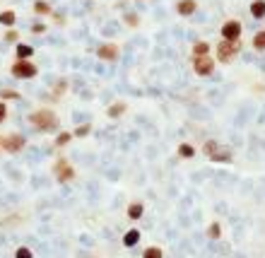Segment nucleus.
I'll return each mask as SVG.
<instances>
[{
    "mask_svg": "<svg viewBox=\"0 0 265 258\" xmlns=\"http://www.w3.org/2000/svg\"><path fill=\"white\" fill-rule=\"evenodd\" d=\"M27 121L31 123V128H36L41 133H51V130L58 128V116L53 114L51 109H36V111L29 114Z\"/></svg>",
    "mask_w": 265,
    "mask_h": 258,
    "instance_id": "1",
    "label": "nucleus"
},
{
    "mask_svg": "<svg viewBox=\"0 0 265 258\" xmlns=\"http://www.w3.org/2000/svg\"><path fill=\"white\" fill-rule=\"evenodd\" d=\"M10 73H12V77H17V80H31V77L39 75V68L31 63L29 58H17V60L12 63Z\"/></svg>",
    "mask_w": 265,
    "mask_h": 258,
    "instance_id": "2",
    "label": "nucleus"
},
{
    "mask_svg": "<svg viewBox=\"0 0 265 258\" xmlns=\"http://www.w3.org/2000/svg\"><path fill=\"white\" fill-rule=\"evenodd\" d=\"M239 51H241V44H239V41H227V39H222V41L217 44V49H215L219 63H232V60L239 56Z\"/></svg>",
    "mask_w": 265,
    "mask_h": 258,
    "instance_id": "3",
    "label": "nucleus"
},
{
    "mask_svg": "<svg viewBox=\"0 0 265 258\" xmlns=\"http://www.w3.org/2000/svg\"><path fill=\"white\" fill-rule=\"evenodd\" d=\"M193 70H195V75H200V77H207V75H212L215 73V58L210 56H193Z\"/></svg>",
    "mask_w": 265,
    "mask_h": 258,
    "instance_id": "4",
    "label": "nucleus"
},
{
    "mask_svg": "<svg viewBox=\"0 0 265 258\" xmlns=\"http://www.w3.org/2000/svg\"><path fill=\"white\" fill-rule=\"evenodd\" d=\"M241 31H243V25L239 20H227L222 25V29H219L222 39H227V41H239L241 39Z\"/></svg>",
    "mask_w": 265,
    "mask_h": 258,
    "instance_id": "5",
    "label": "nucleus"
},
{
    "mask_svg": "<svg viewBox=\"0 0 265 258\" xmlns=\"http://www.w3.org/2000/svg\"><path fill=\"white\" fill-rule=\"evenodd\" d=\"M24 145H27V140H24L20 133H12V135H7V138H0V147H2L5 152H10V155L20 152Z\"/></svg>",
    "mask_w": 265,
    "mask_h": 258,
    "instance_id": "6",
    "label": "nucleus"
},
{
    "mask_svg": "<svg viewBox=\"0 0 265 258\" xmlns=\"http://www.w3.org/2000/svg\"><path fill=\"white\" fill-rule=\"evenodd\" d=\"M53 174H56V179H58L60 183H68V181L75 179V169L70 167L68 159H58V162L53 164Z\"/></svg>",
    "mask_w": 265,
    "mask_h": 258,
    "instance_id": "7",
    "label": "nucleus"
},
{
    "mask_svg": "<svg viewBox=\"0 0 265 258\" xmlns=\"http://www.w3.org/2000/svg\"><path fill=\"white\" fill-rule=\"evenodd\" d=\"M96 56H99V60L116 63L118 56H120V49H118V44H101V46L96 49Z\"/></svg>",
    "mask_w": 265,
    "mask_h": 258,
    "instance_id": "8",
    "label": "nucleus"
},
{
    "mask_svg": "<svg viewBox=\"0 0 265 258\" xmlns=\"http://www.w3.org/2000/svg\"><path fill=\"white\" fill-rule=\"evenodd\" d=\"M195 10H198L195 0H178L176 2V12L181 17H191V15H195Z\"/></svg>",
    "mask_w": 265,
    "mask_h": 258,
    "instance_id": "9",
    "label": "nucleus"
},
{
    "mask_svg": "<svg viewBox=\"0 0 265 258\" xmlns=\"http://www.w3.org/2000/svg\"><path fill=\"white\" fill-rule=\"evenodd\" d=\"M210 159H212V162H232V159H234V152H232L229 147H222V145H219Z\"/></svg>",
    "mask_w": 265,
    "mask_h": 258,
    "instance_id": "10",
    "label": "nucleus"
},
{
    "mask_svg": "<svg viewBox=\"0 0 265 258\" xmlns=\"http://www.w3.org/2000/svg\"><path fill=\"white\" fill-rule=\"evenodd\" d=\"M138 241H140V232H138V227H133V230H128L125 234H123V246H125V249L138 246Z\"/></svg>",
    "mask_w": 265,
    "mask_h": 258,
    "instance_id": "11",
    "label": "nucleus"
},
{
    "mask_svg": "<svg viewBox=\"0 0 265 258\" xmlns=\"http://www.w3.org/2000/svg\"><path fill=\"white\" fill-rule=\"evenodd\" d=\"M15 22H17V12H15V10H2V12H0V25H2V27H15Z\"/></svg>",
    "mask_w": 265,
    "mask_h": 258,
    "instance_id": "12",
    "label": "nucleus"
},
{
    "mask_svg": "<svg viewBox=\"0 0 265 258\" xmlns=\"http://www.w3.org/2000/svg\"><path fill=\"white\" fill-rule=\"evenodd\" d=\"M248 10H251V17H253V20H263L265 17V0H253Z\"/></svg>",
    "mask_w": 265,
    "mask_h": 258,
    "instance_id": "13",
    "label": "nucleus"
},
{
    "mask_svg": "<svg viewBox=\"0 0 265 258\" xmlns=\"http://www.w3.org/2000/svg\"><path fill=\"white\" fill-rule=\"evenodd\" d=\"M125 109H128L125 102H116V104H111V106L106 109V116H109V118H120V116L125 114Z\"/></svg>",
    "mask_w": 265,
    "mask_h": 258,
    "instance_id": "14",
    "label": "nucleus"
},
{
    "mask_svg": "<svg viewBox=\"0 0 265 258\" xmlns=\"http://www.w3.org/2000/svg\"><path fill=\"white\" fill-rule=\"evenodd\" d=\"M176 152H178L181 159H193V157H195V147H193L191 143H181Z\"/></svg>",
    "mask_w": 265,
    "mask_h": 258,
    "instance_id": "15",
    "label": "nucleus"
},
{
    "mask_svg": "<svg viewBox=\"0 0 265 258\" xmlns=\"http://www.w3.org/2000/svg\"><path fill=\"white\" fill-rule=\"evenodd\" d=\"M34 12L41 15V17H46V15H53V7H51L46 0H36V2H34Z\"/></svg>",
    "mask_w": 265,
    "mask_h": 258,
    "instance_id": "16",
    "label": "nucleus"
},
{
    "mask_svg": "<svg viewBox=\"0 0 265 258\" xmlns=\"http://www.w3.org/2000/svg\"><path fill=\"white\" fill-rule=\"evenodd\" d=\"M143 212H145V205H143V203H130V205H128V217H130V220H140Z\"/></svg>",
    "mask_w": 265,
    "mask_h": 258,
    "instance_id": "17",
    "label": "nucleus"
},
{
    "mask_svg": "<svg viewBox=\"0 0 265 258\" xmlns=\"http://www.w3.org/2000/svg\"><path fill=\"white\" fill-rule=\"evenodd\" d=\"M22 94L15 89H0V102H17Z\"/></svg>",
    "mask_w": 265,
    "mask_h": 258,
    "instance_id": "18",
    "label": "nucleus"
},
{
    "mask_svg": "<svg viewBox=\"0 0 265 258\" xmlns=\"http://www.w3.org/2000/svg\"><path fill=\"white\" fill-rule=\"evenodd\" d=\"M15 53H17V58H31L34 56V49H31L29 44H17Z\"/></svg>",
    "mask_w": 265,
    "mask_h": 258,
    "instance_id": "19",
    "label": "nucleus"
},
{
    "mask_svg": "<svg viewBox=\"0 0 265 258\" xmlns=\"http://www.w3.org/2000/svg\"><path fill=\"white\" fill-rule=\"evenodd\" d=\"M210 53V44L207 41H195L193 44V56H207Z\"/></svg>",
    "mask_w": 265,
    "mask_h": 258,
    "instance_id": "20",
    "label": "nucleus"
},
{
    "mask_svg": "<svg viewBox=\"0 0 265 258\" xmlns=\"http://www.w3.org/2000/svg\"><path fill=\"white\" fill-rule=\"evenodd\" d=\"M251 44H253V49H256V51H265V29H261V31L253 36V41H251Z\"/></svg>",
    "mask_w": 265,
    "mask_h": 258,
    "instance_id": "21",
    "label": "nucleus"
},
{
    "mask_svg": "<svg viewBox=\"0 0 265 258\" xmlns=\"http://www.w3.org/2000/svg\"><path fill=\"white\" fill-rule=\"evenodd\" d=\"M143 258H164V251H162L159 246H147V249L143 251Z\"/></svg>",
    "mask_w": 265,
    "mask_h": 258,
    "instance_id": "22",
    "label": "nucleus"
},
{
    "mask_svg": "<svg viewBox=\"0 0 265 258\" xmlns=\"http://www.w3.org/2000/svg\"><path fill=\"white\" fill-rule=\"evenodd\" d=\"M89 133H92V126H89V123H82V126H77V128L72 130V138H87Z\"/></svg>",
    "mask_w": 265,
    "mask_h": 258,
    "instance_id": "23",
    "label": "nucleus"
},
{
    "mask_svg": "<svg viewBox=\"0 0 265 258\" xmlns=\"http://www.w3.org/2000/svg\"><path fill=\"white\" fill-rule=\"evenodd\" d=\"M207 236H210V239H219V236H222V225H219V222H212V225L207 227Z\"/></svg>",
    "mask_w": 265,
    "mask_h": 258,
    "instance_id": "24",
    "label": "nucleus"
},
{
    "mask_svg": "<svg viewBox=\"0 0 265 258\" xmlns=\"http://www.w3.org/2000/svg\"><path fill=\"white\" fill-rule=\"evenodd\" d=\"M123 22H125L128 27H138V25H140V17H138L135 12H125V15H123Z\"/></svg>",
    "mask_w": 265,
    "mask_h": 258,
    "instance_id": "25",
    "label": "nucleus"
},
{
    "mask_svg": "<svg viewBox=\"0 0 265 258\" xmlns=\"http://www.w3.org/2000/svg\"><path fill=\"white\" fill-rule=\"evenodd\" d=\"M217 147H219V143H217V140H205V145H203V152H205L207 157H212Z\"/></svg>",
    "mask_w": 265,
    "mask_h": 258,
    "instance_id": "26",
    "label": "nucleus"
},
{
    "mask_svg": "<svg viewBox=\"0 0 265 258\" xmlns=\"http://www.w3.org/2000/svg\"><path fill=\"white\" fill-rule=\"evenodd\" d=\"M70 140H72V133H58V138H56V147H65Z\"/></svg>",
    "mask_w": 265,
    "mask_h": 258,
    "instance_id": "27",
    "label": "nucleus"
},
{
    "mask_svg": "<svg viewBox=\"0 0 265 258\" xmlns=\"http://www.w3.org/2000/svg\"><path fill=\"white\" fill-rule=\"evenodd\" d=\"M65 89H68V80H58V82H56V87H53V94H56V97H60V94H65Z\"/></svg>",
    "mask_w": 265,
    "mask_h": 258,
    "instance_id": "28",
    "label": "nucleus"
},
{
    "mask_svg": "<svg viewBox=\"0 0 265 258\" xmlns=\"http://www.w3.org/2000/svg\"><path fill=\"white\" fill-rule=\"evenodd\" d=\"M15 258H34V254H31V249H27V246H20L15 251Z\"/></svg>",
    "mask_w": 265,
    "mask_h": 258,
    "instance_id": "29",
    "label": "nucleus"
},
{
    "mask_svg": "<svg viewBox=\"0 0 265 258\" xmlns=\"http://www.w3.org/2000/svg\"><path fill=\"white\" fill-rule=\"evenodd\" d=\"M5 41H10V44H15V41H20V34H17L15 29L10 27V31L5 34Z\"/></svg>",
    "mask_w": 265,
    "mask_h": 258,
    "instance_id": "30",
    "label": "nucleus"
},
{
    "mask_svg": "<svg viewBox=\"0 0 265 258\" xmlns=\"http://www.w3.org/2000/svg\"><path fill=\"white\" fill-rule=\"evenodd\" d=\"M31 31H34V34H44V31H46V25H44V22H36V25L31 27Z\"/></svg>",
    "mask_w": 265,
    "mask_h": 258,
    "instance_id": "31",
    "label": "nucleus"
},
{
    "mask_svg": "<svg viewBox=\"0 0 265 258\" xmlns=\"http://www.w3.org/2000/svg\"><path fill=\"white\" fill-rule=\"evenodd\" d=\"M7 118V106H5V102H0V123Z\"/></svg>",
    "mask_w": 265,
    "mask_h": 258,
    "instance_id": "32",
    "label": "nucleus"
}]
</instances>
